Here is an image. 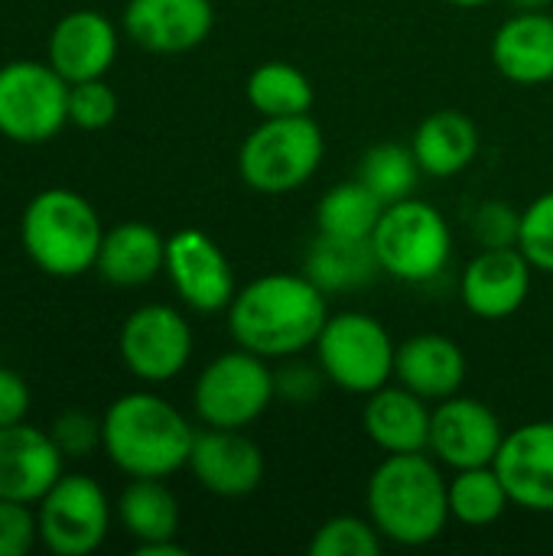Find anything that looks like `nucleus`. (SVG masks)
<instances>
[{"instance_id": "obj_1", "label": "nucleus", "mask_w": 553, "mask_h": 556, "mask_svg": "<svg viewBox=\"0 0 553 556\" xmlns=\"http://www.w3.org/2000/svg\"><path fill=\"white\" fill-rule=\"evenodd\" d=\"M228 313L231 339L261 358H293L316 345L329 306L306 274H264L244 283Z\"/></svg>"}, {"instance_id": "obj_2", "label": "nucleus", "mask_w": 553, "mask_h": 556, "mask_svg": "<svg viewBox=\"0 0 553 556\" xmlns=\"http://www.w3.org/2000/svg\"><path fill=\"white\" fill-rule=\"evenodd\" d=\"M365 505L381 538L398 547H427L453 521L447 479L427 453L385 456L368 479Z\"/></svg>"}, {"instance_id": "obj_3", "label": "nucleus", "mask_w": 553, "mask_h": 556, "mask_svg": "<svg viewBox=\"0 0 553 556\" xmlns=\"http://www.w3.org/2000/svg\"><path fill=\"white\" fill-rule=\"evenodd\" d=\"M196 430L160 394H121L101 417V450L130 479H169L189 466Z\"/></svg>"}, {"instance_id": "obj_4", "label": "nucleus", "mask_w": 553, "mask_h": 556, "mask_svg": "<svg viewBox=\"0 0 553 556\" xmlns=\"http://www.w3.org/2000/svg\"><path fill=\"white\" fill-rule=\"evenodd\" d=\"M26 257L49 277H81L95 270L104 241L95 205L72 189H42L20 218Z\"/></svg>"}, {"instance_id": "obj_5", "label": "nucleus", "mask_w": 553, "mask_h": 556, "mask_svg": "<svg viewBox=\"0 0 553 556\" xmlns=\"http://www.w3.org/2000/svg\"><path fill=\"white\" fill-rule=\"evenodd\" d=\"M323 153V127L310 114L261 117L238 150V173L261 195H287L313 179Z\"/></svg>"}, {"instance_id": "obj_6", "label": "nucleus", "mask_w": 553, "mask_h": 556, "mask_svg": "<svg viewBox=\"0 0 553 556\" xmlns=\"http://www.w3.org/2000/svg\"><path fill=\"white\" fill-rule=\"evenodd\" d=\"M372 248L381 274L401 283H427L437 280L453 257V231L443 212L417 195L385 205Z\"/></svg>"}, {"instance_id": "obj_7", "label": "nucleus", "mask_w": 553, "mask_h": 556, "mask_svg": "<svg viewBox=\"0 0 553 556\" xmlns=\"http://www.w3.org/2000/svg\"><path fill=\"white\" fill-rule=\"evenodd\" d=\"M316 362L329 384L368 397L372 391L391 384L394 378V355L398 345L381 319L342 309L329 313L319 339H316Z\"/></svg>"}, {"instance_id": "obj_8", "label": "nucleus", "mask_w": 553, "mask_h": 556, "mask_svg": "<svg viewBox=\"0 0 553 556\" xmlns=\"http://www.w3.org/2000/svg\"><path fill=\"white\" fill-rule=\"evenodd\" d=\"M277 401L274 388V371L267 358L235 349L218 358H212L192 388V407L196 417L205 427L218 430H244L254 420L267 414V407Z\"/></svg>"}, {"instance_id": "obj_9", "label": "nucleus", "mask_w": 553, "mask_h": 556, "mask_svg": "<svg viewBox=\"0 0 553 556\" xmlns=\"http://www.w3.org/2000/svg\"><path fill=\"white\" fill-rule=\"evenodd\" d=\"M68 124V81L36 59L0 65V134L13 143H49Z\"/></svg>"}, {"instance_id": "obj_10", "label": "nucleus", "mask_w": 553, "mask_h": 556, "mask_svg": "<svg viewBox=\"0 0 553 556\" xmlns=\"http://www.w3.org/2000/svg\"><path fill=\"white\" fill-rule=\"evenodd\" d=\"M36 528L49 554H95L111 531V502L91 476L68 472L42 495L36 508Z\"/></svg>"}, {"instance_id": "obj_11", "label": "nucleus", "mask_w": 553, "mask_h": 556, "mask_svg": "<svg viewBox=\"0 0 553 556\" xmlns=\"http://www.w3.org/2000/svg\"><path fill=\"white\" fill-rule=\"evenodd\" d=\"M124 368L143 384H166L179 378L192 358V326L166 303L134 309L117 336Z\"/></svg>"}, {"instance_id": "obj_12", "label": "nucleus", "mask_w": 553, "mask_h": 556, "mask_svg": "<svg viewBox=\"0 0 553 556\" xmlns=\"http://www.w3.org/2000/svg\"><path fill=\"white\" fill-rule=\"evenodd\" d=\"M505 440V427L499 414L476 397L453 394L437 401L430 417V446L433 459L447 469H476L492 466Z\"/></svg>"}, {"instance_id": "obj_13", "label": "nucleus", "mask_w": 553, "mask_h": 556, "mask_svg": "<svg viewBox=\"0 0 553 556\" xmlns=\"http://www.w3.org/2000/svg\"><path fill=\"white\" fill-rule=\"evenodd\" d=\"M166 277L179 300L196 313H222L231 306L238 287L225 251L199 228H183L166 238Z\"/></svg>"}, {"instance_id": "obj_14", "label": "nucleus", "mask_w": 553, "mask_h": 556, "mask_svg": "<svg viewBox=\"0 0 553 556\" xmlns=\"http://www.w3.org/2000/svg\"><path fill=\"white\" fill-rule=\"evenodd\" d=\"M492 466L512 505L553 515V420H535L505 433Z\"/></svg>"}, {"instance_id": "obj_15", "label": "nucleus", "mask_w": 553, "mask_h": 556, "mask_svg": "<svg viewBox=\"0 0 553 556\" xmlns=\"http://www.w3.org/2000/svg\"><path fill=\"white\" fill-rule=\"evenodd\" d=\"M535 267L518 248H482L460 277L463 306L486 323L515 316L531 293Z\"/></svg>"}, {"instance_id": "obj_16", "label": "nucleus", "mask_w": 553, "mask_h": 556, "mask_svg": "<svg viewBox=\"0 0 553 556\" xmlns=\"http://www.w3.org/2000/svg\"><path fill=\"white\" fill-rule=\"evenodd\" d=\"M65 476V456L52 433L39 427L10 424L0 427V498L20 505H39L42 495Z\"/></svg>"}, {"instance_id": "obj_17", "label": "nucleus", "mask_w": 553, "mask_h": 556, "mask_svg": "<svg viewBox=\"0 0 553 556\" xmlns=\"http://www.w3.org/2000/svg\"><path fill=\"white\" fill-rule=\"evenodd\" d=\"M212 0H127L124 33L147 52L176 55L212 36Z\"/></svg>"}, {"instance_id": "obj_18", "label": "nucleus", "mask_w": 553, "mask_h": 556, "mask_svg": "<svg viewBox=\"0 0 553 556\" xmlns=\"http://www.w3.org/2000/svg\"><path fill=\"white\" fill-rule=\"evenodd\" d=\"M189 472L218 498H244L264 482V453L241 430L209 427L205 433H196Z\"/></svg>"}, {"instance_id": "obj_19", "label": "nucleus", "mask_w": 553, "mask_h": 556, "mask_svg": "<svg viewBox=\"0 0 553 556\" xmlns=\"http://www.w3.org/2000/svg\"><path fill=\"white\" fill-rule=\"evenodd\" d=\"M117 59V29L98 10H72L49 33V65L68 81L104 78Z\"/></svg>"}, {"instance_id": "obj_20", "label": "nucleus", "mask_w": 553, "mask_h": 556, "mask_svg": "<svg viewBox=\"0 0 553 556\" xmlns=\"http://www.w3.org/2000/svg\"><path fill=\"white\" fill-rule=\"evenodd\" d=\"M492 62L515 85L553 81V16L548 10H518L492 36Z\"/></svg>"}, {"instance_id": "obj_21", "label": "nucleus", "mask_w": 553, "mask_h": 556, "mask_svg": "<svg viewBox=\"0 0 553 556\" xmlns=\"http://www.w3.org/2000/svg\"><path fill=\"white\" fill-rule=\"evenodd\" d=\"M430 417L427 401L404 384H385L368 394L362 424L368 440L385 453H427L430 446Z\"/></svg>"}, {"instance_id": "obj_22", "label": "nucleus", "mask_w": 553, "mask_h": 556, "mask_svg": "<svg viewBox=\"0 0 553 556\" xmlns=\"http://www.w3.org/2000/svg\"><path fill=\"white\" fill-rule=\"evenodd\" d=\"M394 381L424 401H447L460 394L466 381V355L453 339L440 332L411 336L398 345Z\"/></svg>"}, {"instance_id": "obj_23", "label": "nucleus", "mask_w": 553, "mask_h": 556, "mask_svg": "<svg viewBox=\"0 0 553 556\" xmlns=\"http://www.w3.org/2000/svg\"><path fill=\"white\" fill-rule=\"evenodd\" d=\"M411 150L424 169V176L433 179H453L473 166L479 156V127L463 111H433L420 121V127L411 137Z\"/></svg>"}, {"instance_id": "obj_24", "label": "nucleus", "mask_w": 553, "mask_h": 556, "mask_svg": "<svg viewBox=\"0 0 553 556\" xmlns=\"http://www.w3.org/2000/svg\"><path fill=\"white\" fill-rule=\"evenodd\" d=\"M166 267V238L143 222H121L104 231L95 270L114 287H143Z\"/></svg>"}, {"instance_id": "obj_25", "label": "nucleus", "mask_w": 553, "mask_h": 556, "mask_svg": "<svg viewBox=\"0 0 553 556\" xmlns=\"http://www.w3.org/2000/svg\"><path fill=\"white\" fill-rule=\"evenodd\" d=\"M303 274L329 296V293H352L381 274L372 238L355 241V238H329L319 235L303 261Z\"/></svg>"}, {"instance_id": "obj_26", "label": "nucleus", "mask_w": 553, "mask_h": 556, "mask_svg": "<svg viewBox=\"0 0 553 556\" xmlns=\"http://www.w3.org/2000/svg\"><path fill=\"white\" fill-rule=\"evenodd\" d=\"M117 518L137 544L176 541L179 502L163 479H134L117 498Z\"/></svg>"}, {"instance_id": "obj_27", "label": "nucleus", "mask_w": 553, "mask_h": 556, "mask_svg": "<svg viewBox=\"0 0 553 556\" xmlns=\"http://www.w3.org/2000/svg\"><path fill=\"white\" fill-rule=\"evenodd\" d=\"M248 104L261 117H297L310 114L316 91L313 81L290 62H264L248 75Z\"/></svg>"}, {"instance_id": "obj_28", "label": "nucleus", "mask_w": 553, "mask_h": 556, "mask_svg": "<svg viewBox=\"0 0 553 556\" xmlns=\"http://www.w3.org/2000/svg\"><path fill=\"white\" fill-rule=\"evenodd\" d=\"M381 212H385V202L362 179H349V182L332 186L319 199L316 228H319V235H329V238L365 241V238H372Z\"/></svg>"}, {"instance_id": "obj_29", "label": "nucleus", "mask_w": 553, "mask_h": 556, "mask_svg": "<svg viewBox=\"0 0 553 556\" xmlns=\"http://www.w3.org/2000/svg\"><path fill=\"white\" fill-rule=\"evenodd\" d=\"M447 495H450L453 521H460L466 528H489L512 505L495 466L456 469L453 479L447 482Z\"/></svg>"}, {"instance_id": "obj_30", "label": "nucleus", "mask_w": 553, "mask_h": 556, "mask_svg": "<svg viewBox=\"0 0 553 556\" xmlns=\"http://www.w3.org/2000/svg\"><path fill=\"white\" fill-rule=\"evenodd\" d=\"M420 176H424V169H420L414 150L404 147V143L388 140V143L372 147L359 160V176L355 179H362L385 205H391V202L411 199Z\"/></svg>"}, {"instance_id": "obj_31", "label": "nucleus", "mask_w": 553, "mask_h": 556, "mask_svg": "<svg viewBox=\"0 0 553 556\" xmlns=\"http://www.w3.org/2000/svg\"><path fill=\"white\" fill-rule=\"evenodd\" d=\"M381 531L372 525V518L339 515L329 518L310 541L313 556H378L385 551Z\"/></svg>"}, {"instance_id": "obj_32", "label": "nucleus", "mask_w": 553, "mask_h": 556, "mask_svg": "<svg viewBox=\"0 0 553 556\" xmlns=\"http://www.w3.org/2000/svg\"><path fill=\"white\" fill-rule=\"evenodd\" d=\"M518 251L541 274H553V189L521 212Z\"/></svg>"}, {"instance_id": "obj_33", "label": "nucleus", "mask_w": 553, "mask_h": 556, "mask_svg": "<svg viewBox=\"0 0 553 556\" xmlns=\"http://www.w3.org/2000/svg\"><path fill=\"white\" fill-rule=\"evenodd\" d=\"M117 117V94L104 78L68 85V124L81 130H104Z\"/></svg>"}, {"instance_id": "obj_34", "label": "nucleus", "mask_w": 553, "mask_h": 556, "mask_svg": "<svg viewBox=\"0 0 553 556\" xmlns=\"http://www.w3.org/2000/svg\"><path fill=\"white\" fill-rule=\"evenodd\" d=\"M52 440L65 459H85L101 446V420L85 410H65L52 424Z\"/></svg>"}, {"instance_id": "obj_35", "label": "nucleus", "mask_w": 553, "mask_h": 556, "mask_svg": "<svg viewBox=\"0 0 553 556\" xmlns=\"http://www.w3.org/2000/svg\"><path fill=\"white\" fill-rule=\"evenodd\" d=\"M521 212L508 202H482L473 215V235L482 248H518Z\"/></svg>"}, {"instance_id": "obj_36", "label": "nucleus", "mask_w": 553, "mask_h": 556, "mask_svg": "<svg viewBox=\"0 0 553 556\" xmlns=\"http://www.w3.org/2000/svg\"><path fill=\"white\" fill-rule=\"evenodd\" d=\"M323 384H326V375L316 365L310 362H297V355L274 371V388H277V397L287 401V404H297V407H306L313 404L319 394H323Z\"/></svg>"}, {"instance_id": "obj_37", "label": "nucleus", "mask_w": 553, "mask_h": 556, "mask_svg": "<svg viewBox=\"0 0 553 556\" xmlns=\"http://www.w3.org/2000/svg\"><path fill=\"white\" fill-rule=\"evenodd\" d=\"M39 541L36 515L29 505L0 498V556H26Z\"/></svg>"}, {"instance_id": "obj_38", "label": "nucleus", "mask_w": 553, "mask_h": 556, "mask_svg": "<svg viewBox=\"0 0 553 556\" xmlns=\"http://www.w3.org/2000/svg\"><path fill=\"white\" fill-rule=\"evenodd\" d=\"M29 384L13 368H0V427L23 424L29 414Z\"/></svg>"}, {"instance_id": "obj_39", "label": "nucleus", "mask_w": 553, "mask_h": 556, "mask_svg": "<svg viewBox=\"0 0 553 556\" xmlns=\"http://www.w3.org/2000/svg\"><path fill=\"white\" fill-rule=\"evenodd\" d=\"M137 556H186V551L176 541H153V544H137Z\"/></svg>"}, {"instance_id": "obj_40", "label": "nucleus", "mask_w": 553, "mask_h": 556, "mask_svg": "<svg viewBox=\"0 0 553 556\" xmlns=\"http://www.w3.org/2000/svg\"><path fill=\"white\" fill-rule=\"evenodd\" d=\"M515 10H548L553 0H512Z\"/></svg>"}, {"instance_id": "obj_41", "label": "nucleus", "mask_w": 553, "mask_h": 556, "mask_svg": "<svg viewBox=\"0 0 553 556\" xmlns=\"http://www.w3.org/2000/svg\"><path fill=\"white\" fill-rule=\"evenodd\" d=\"M443 3H450V7H456V10H476V7H486V3H492V0H443Z\"/></svg>"}]
</instances>
